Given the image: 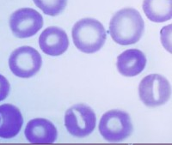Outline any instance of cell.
I'll list each match as a JSON object with an SVG mask.
<instances>
[{
  "label": "cell",
  "instance_id": "6da1fadb",
  "mask_svg": "<svg viewBox=\"0 0 172 145\" xmlns=\"http://www.w3.org/2000/svg\"><path fill=\"white\" fill-rule=\"evenodd\" d=\"M145 30L140 13L133 8H124L117 11L109 23V34L115 42L122 46L138 42Z\"/></svg>",
  "mask_w": 172,
  "mask_h": 145
},
{
  "label": "cell",
  "instance_id": "7a4b0ae2",
  "mask_svg": "<svg viewBox=\"0 0 172 145\" xmlns=\"http://www.w3.org/2000/svg\"><path fill=\"white\" fill-rule=\"evenodd\" d=\"M72 36L76 47L84 53H94L102 48L106 41V30L99 21L84 18L74 24Z\"/></svg>",
  "mask_w": 172,
  "mask_h": 145
},
{
  "label": "cell",
  "instance_id": "3957f363",
  "mask_svg": "<svg viewBox=\"0 0 172 145\" xmlns=\"http://www.w3.org/2000/svg\"><path fill=\"white\" fill-rule=\"evenodd\" d=\"M133 127L130 115L122 110H110L105 113L99 123V131L108 142L117 143L127 138Z\"/></svg>",
  "mask_w": 172,
  "mask_h": 145
},
{
  "label": "cell",
  "instance_id": "277c9868",
  "mask_svg": "<svg viewBox=\"0 0 172 145\" xmlns=\"http://www.w3.org/2000/svg\"><path fill=\"white\" fill-rule=\"evenodd\" d=\"M171 89L169 81L158 74L144 77L139 85V96L147 107H154L165 104L171 98Z\"/></svg>",
  "mask_w": 172,
  "mask_h": 145
},
{
  "label": "cell",
  "instance_id": "5b68a950",
  "mask_svg": "<svg viewBox=\"0 0 172 145\" xmlns=\"http://www.w3.org/2000/svg\"><path fill=\"white\" fill-rule=\"evenodd\" d=\"M96 124L95 112L84 104L74 105L65 115V126L68 132L76 137L89 136L95 130Z\"/></svg>",
  "mask_w": 172,
  "mask_h": 145
},
{
  "label": "cell",
  "instance_id": "8992f818",
  "mask_svg": "<svg viewBox=\"0 0 172 145\" xmlns=\"http://www.w3.org/2000/svg\"><path fill=\"white\" fill-rule=\"evenodd\" d=\"M42 65L41 54L35 48L24 46L14 50L9 58V67L15 76L29 78L38 72Z\"/></svg>",
  "mask_w": 172,
  "mask_h": 145
},
{
  "label": "cell",
  "instance_id": "52a82bcc",
  "mask_svg": "<svg viewBox=\"0 0 172 145\" xmlns=\"http://www.w3.org/2000/svg\"><path fill=\"white\" fill-rule=\"evenodd\" d=\"M43 25L42 16L31 8H22L12 13L10 27L17 38H28L35 35Z\"/></svg>",
  "mask_w": 172,
  "mask_h": 145
},
{
  "label": "cell",
  "instance_id": "ba28073f",
  "mask_svg": "<svg viewBox=\"0 0 172 145\" xmlns=\"http://www.w3.org/2000/svg\"><path fill=\"white\" fill-rule=\"evenodd\" d=\"M39 46L41 51L50 56H59L69 47L66 33L58 27H47L40 35Z\"/></svg>",
  "mask_w": 172,
  "mask_h": 145
},
{
  "label": "cell",
  "instance_id": "9c48e42d",
  "mask_svg": "<svg viewBox=\"0 0 172 145\" xmlns=\"http://www.w3.org/2000/svg\"><path fill=\"white\" fill-rule=\"evenodd\" d=\"M25 137L32 144H52L58 137V131L51 121L45 119H34L25 128Z\"/></svg>",
  "mask_w": 172,
  "mask_h": 145
},
{
  "label": "cell",
  "instance_id": "30bf717a",
  "mask_svg": "<svg viewBox=\"0 0 172 145\" xmlns=\"http://www.w3.org/2000/svg\"><path fill=\"white\" fill-rule=\"evenodd\" d=\"M0 137L10 139L16 137L22 129L23 119L20 110L14 105L0 106Z\"/></svg>",
  "mask_w": 172,
  "mask_h": 145
},
{
  "label": "cell",
  "instance_id": "8fae6325",
  "mask_svg": "<svg viewBox=\"0 0 172 145\" xmlns=\"http://www.w3.org/2000/svg\"><path fill=\"white\" fill-rule=\"evenodd\" d=\"M116 65L118 71L124 76H135L144 71L146 57L140 50L129 49L118 56Z\"/></svg>",
  "mask_w": 172,
  "mask_h": 145
},
{
  "label": "cell",
  "instance_id": "7c38bea8",
  "mask_svg": "<svg viewBox=\"0 0 172 145\" xmlns=\"http://www.w3.org/2000/svg\"><path fill=\"white\" fill-rule=\"evenodd\" d=\"M143 10L154 23H164L172 17V0H144Z\"/></svg>",
  "mask_w": 172,
  "mask_h": 145
},
{
  "label": "cell",
  "instance_id": "4fadbf2b",
  "mask_svg": "<svg viewBox=\"0 0 172 145\" xmlns=\"http://www.w3.org/2000/svg\"><path fill=\"white\" fill-rule=\"evenodd\" d=\"M35 5L48 16H55L60 14L67 4V0H33Z\"/></svg>",
  "mask_w": 172,
  "mask_h": 145
},
{
  "label": "cell",
  "instance_id": "5bb4252c",
  "mask_svg": "<svg viewBox=\"0 0 172 145\" xmlns=\"http://www.w3.org/2000/svg\"><path fill=\"white\" fill-rule=\"evenodd\" d=\"M10 89V85L8 82V80L0 74V101L5 100Z\"/></svg>",
  "mask_w": 172,
  "mask_h": 145
},
{
  "label": "cell",
  "instance_id": "9a60e30c",
  "mask_svg": "<svg viewBox=\"0 0 172 145\" xmlns=\"http://www.w3.org/2000/svg\"><path fill=\"white\" fill-rule=\"evenodd\" d=\"M0 122H1V117H0Z\"/></svg>",
  "mask_w": 172,
  "mask_h": 145
}]
</instances>
